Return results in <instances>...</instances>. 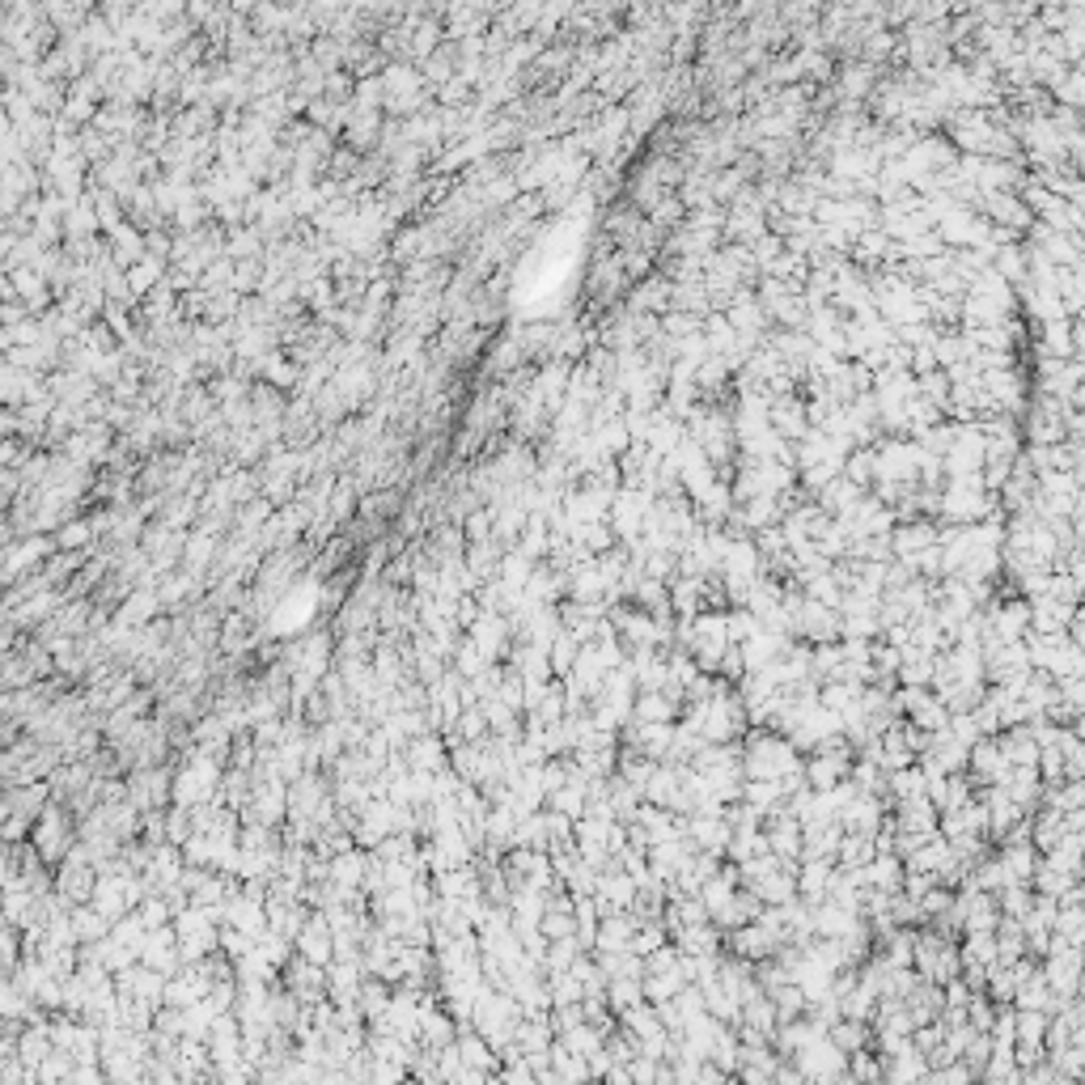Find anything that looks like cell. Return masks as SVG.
Masks as SVG:
<instances>
[{
  "label": "cell",
  "mask_w": 1085,
  "mask_h": 1085,
  "mask_svg": "<svg viewBox=\"0 0 1085 1085\" xmlns=\"http://www.w3.org/2000/svg\"><path fill=\"white\" fill-rule=\"evenodd\" d=\"M742 768L755 780H785L789 772L802 768V759H797V746L785 734L755 725V734L742 742Z\"/></svg>",
  "instance_id": "obj_1"
},
{
  "label": "cell",
  "mask_w": 1085,
  "mask_h": 1085,
  "mask_svg": "<svg viewBox=\"0 0 1085 1085\" xmlns=\"http://www.w3.org/2000/svg\"><path fill=\"white\" fill-rule=\"evenodd\" d=\"M793 1060H797V1069H802V1077L831 1081V1077H844V1073H848V1060H852V1056L844 1052V1047H835L831 1035H823V1039H814V1043H806V1047H797Z\"/></svg>",
  "instance_id": "obj_2"
},
{
  "label": "cell",
  "mask_w": 1085,
  "mask_h": 1085,
  "mask_svg": "<svg viewBox=\"0 0 1085 1085\" xmlns=\"http://www.w3.org/2000/svg\"><path fill=\"white\" fill-rule=\"evenodd\" d=\"M280 984L289 988L301 1005L327 1001V967L323 963H310L306 954H293V963L280 971Z\"/></svg>",
  "instance_id": "obj_3"
},
{
  "label": "cell",
  "mask_w": 1085,
  "mask_h": 1085,
  "mask_svg": "<svg viewBox=\"0 0 1085 1085\" xmlns=\"http://www.w3.org/2000/svg\"><path fill=\"white\" fill-rule=\"evenodd\" d=\"M140 963H149L162 975H179L183 971V946H179V929H174V920L162 924V929H149L145 950H140Z\"/></svg>",
  "instance_id": "obj_4"
},
{
  "label": "cell",
  "mask_w": 1085,
  "mask_h": 1085,
  "mask_svg": "<svg viewBox=\"0 0 1085 1085\" xmlns=\"http://www.w3.org/2000/svg\"><path fill=\"white\" fill-rule=\"evenodd\" d=\"M297 954H306L310 963H323V967L335 963V929H331V920H327L323 907H314V912L306 916V924H301Z\"/></svg>",
  "instance_id": "obj_5"
},
{
  "label": "cell",
  "mask_w": 1085,
  "mask_h": 1085,
  "mask_svg": "<svg viewBox=\"0 0 1085 1085\" xmlns=\"http://www.w3.org/2000/svg\"><path fill=\"white\" fill-rule=\"evenodd\" d=\"M56 539H43V535H30L26 543H9V560H5V581H22L34 568H43L51 556H56Z\"/></svg>",
  "instance_id": "obj_6"
},
{
  "label": "cell",
  "mask_w": 1085,
  "mask_h": 1085,
  "mask_svg": "<svg viewBox=\"0 0 1085 1085\" xmlns=\"http://www.w3.org/2000/svg\"><path fill=\"white\" fill-rule=\"evenodd\" d=\"M729 827L725 814H687V840L696 844V852H713V857H725L729 852Z\"/></svg>",
  "instance_id": "obj_7"
},
{
  "label": "cell",
  "mask_w": 1085,
  "mask_h": 1085,
  "mask_svg": "<svg viewBox=\"0 0 1085 1085\" xmlns=\"http://www.w3.org/2000/svg\"><path fill=\"white\" fill-rule=\"evenodd\" d=\"M157 611H166V602H162V594H157V585H136V590L119 602L115 624H123V628H149Z\"/></svg>",
  "instance_id": "obj_8"
},
{
  "label": "cell",
  "mask_w": 1085,
  "mask_h": 1085,
  "mask_svg": "<svg viewBox=\"0 0 1085 1085\" xmlns=\"http://www.w3.org/2000/svg\"><path fill=\"white\" fill-rule=\"evenodd\" d=\"M403 751H407L412 772H441V768H450V742H446V734H437V729L412 738Z\"/></svg>",
  "instance_id": "obj_9"
},
{
  "label": "cell",
  "mask_w": 1085,
  "mask_h": 1085,
  "mask_svg": "<svg viewBox=\"0 0 1085 1085\" xmlns=\"http://www.w3.org/2000/svg\"><path fill=\"white\" fill-rule=\"evenodd\" d=\"M1030 628V602H1005L988 611V636L996 640H1022Z\"/></svg>",
  "instance_id": "obj_10"
},
{
  "label": "cell",
  "mask_w": 1085,
  "mask_h": 1085,
  "mask_svg": "<svg viewBox=\"0 0 1085 1085\" xmlns=\"http://www.w3.org/2000/svg\"><path fill=\"white\" fill-rule=\"evenodd\" d=\"M971 768H975V776H980L984 785H1001L1005 772H1009L1005 746H1001V742H988V738H980V742L971 746Z\"/></svg>",
  "instance_id": "obj_11"
},
{
  "label": "cell",
  "mask_w": 1085,
  "mask_h": 1085,
  "mask_svg": "<svg viewBox=\"0 0 1085 1085\" xmlns=\"http://www.w3.org/2000/svg\"><path fill=\"white\" fill-rule=\"evenodd\" d=\"M933 543H941V535H937V530H933L929 522H916V526H899L895 535H891V547H895V556H899V560H912V564H916V556H920V551H924V547H933ZM916 573H920V568H916Z\"/></svg>",
  "instance_id": "obj_12"
},
{
  "label": "cell",
  "mask_w": 1085,
  "mask_h": 1085,
  "mask_svg": "<svg viewBox=\"0 0 1085 1085\" xmlns=\"http://www.w3.org/2000/svg\"><path fill=\"white\" fill-rule=\"evenodd\" d=\"M759 912H763V903H759V899H755L751 891H742V886H738V895L729 899V903H721L717 912H713V920L721 924V929H729V933H734V929H742V924L759 920Z\"/></svg>",
  "instance_id": "obj_13"
},
{
  "label": "cell",
  "mask_w": 1085,
  "mask_h": 1085,
  "mask_svg": "<svg viewBox=\"0 0 1085 1085\" xmlns=\"http://www.w3.org/2000/svg\"><path fill=\"white\" fill-rule=\"evenodd\" d=\"M679 708H683V704L670 700L666 691H640L632 717H636V721H649V725H666V721H679Z\"/></svg>",
  "instance_id": "obj_14"
},
{
  "label": "cell",
  "mask_w": 1085,
  "mask_h": 1085,
  "mask_svg": "<svg viewBox=\"0 0 1085 1085\" xmlns=\"http://www.w3.org/2000/svg\"><path fill=\"white\" fill-rule=\"evenodd\" d=\"M878 857V844H874V835H861V831H844V840H840V852H835V865H844V869H865L869 861Z\"/></svg>",
  "instance_id": "obj_15"
},
{
  "label": "cell",
  "mask_w": 1085,
  "mask_h": 1085,
  "mask_svg": "<svg viewBox=\"0 0 1085 1085\" xmlns=\"http://www.w3.org/2000/svg\"><path fill=\"white\" fill-rule=\"evenodd\" d=\"M365 869H369V852L348 848L340 857H331V882L340 886V891H352V886L365 882Z\"/></svg>",
  "instance_id": "obj_16"
},
{
  "label": "cell",
  "mask_w": 1085,
  "mask_h": 1085,
  "mask_svg": "<svg viewBox=\"0 0 1085 1085\" xmlns=\"http://www.w3.org/2000/svg\"><path fill=\"white\" fill-rule=\"evenodd\" d=\"M73 929H77V941H81V946H90V941H102L106 933L115 929V920L102 916L94 903H77V907H73Z\"/></svg>",
  "instance_id": "obj_17"
},
{
  "label": "cell",
  "mask_w": 1085,
  "mask_h": 1085,
  "mask_svg": "<svg viewBox=\"0 0 1085 1085\" xmlns=\"http://www.w3.org/2000/svg\"><path fill=\"white\" fill-rule=\"evenodd\" d=\"M827 1035H831L835 1047H844L848 1056L852 1052H865V1047H869V1022H861V1018H835Z\"/></svg>",
  "instance_id": "obj_18"
},
{
  "label": "cell",
  "mask_w": 1085,
  "mask_h": 1085,
  "mask_svg": "<svg viewBox=\"0 0 1085 1085\" xmlns=\"http://www.w3.org/2000/svg\"><path fill=\"white\" fill-rule=\"evenodd\" d=\"M607 1001L615 1013H624L640 1001H649L645 996V980H636V975H615V980H607Z\"/></svg>",
  "instance_id": "obj_19"
},
{
  "label": "cell",
  "mask_w": 1085,
  "mask_h": 1085,
  "mask_svg": "<svg viewBox=\"0 0 1085 1085\" xmlns=\"http://www.w3.org/2000/svg\"><path fill=\"white\" fill-rule=\"evenodd\" d=\"M560 1043L568 1047V1052H577V1056L590 1060L594 1052H602V1043H607V1035H602V1030H598L594 1022H577L573 1030H564Z\"/></svg>",
  "instance_id": "obj_20"
},
{
  "label": "cell",
  "mask_w": 1085,
  "mask_h": 1085,
  "mask_svg": "<svg viewBox=\"0 0 1085 1085\" xmlns=\"http://www.w3.org/2000/svg\"><path fill=\"white\" fill-rule=\"evenodd\" d=\"M581 649H585V645H581V636H577V632H568V628H564L556 640H551V649H547V653H551V670H556V679H564V674L577 666Z\"/></svg>",
  "instance_id": "obj_21"
},
{
  "label": "cell",
  "mask_w": 1085,
  "mask_h": 1085,
  "mask_svg": "<svg viewBox=\"0 0 1085 1085\" xmlns=\"http://www.w3.org/2000/svg\"><path fill=\"white\" fill-rule=\"evenodd\" d=\"M920 793H929V772L924 768H899L891 772V797L895 802H907V797H920Z\"/></svg>",
  "instance_id": "obj_22"
},
{
  "label": "cell",
  "mask_w": 1085,
  "mask_h": 1085,
  "mask_svg": "<svg viewBox=\"0 0 1085 1085\" xmlns=\"http://www.w3.org/2000/svg\"><path fill=\"white\" fill-rule=\"evenodd\" d=\"M1056 933L1060 941H1069V946H1085V907H1060V916H1056Z\"/></svg>",
  "instance_id": "obj_23"
},
{
  "label": "cell",
  "mask_w": 1085,
  "mask_h": 1085,
  "mask_svg": "<svg viewBox=\"0 0 1085 1085\" xmlns=\"http://www.w3.org/2000/svg\"><path fill=\"white\" fill-rule=\"evenodd\" d=\"M450 734H458L462 742H484V738L492 734V725H488V713H484V708H479V704H475V708H467V713L458 717V725L450 729Z\"/></svg>",
  "instance_id": "obj_24"
},
{
  "label": "cell",
  "mask_w": 1085,
  "mask_h": 1085,
  "mask_svg": "<svg viewBox=\"0 0 1085 1085\" xmlns=\"http://www.w3.org/2000/svg\"><path fill=\"white\" fill-rule=\"evenodd\" d=\"M518 547L526 551L530 560H547V556H551V535L543 530V518H530V522H526V535H522Z\"/></svg>",
  "instance_id": "obj_25"
},
{
  "label": "cell",
  "mask_w": 1085,
  "mask_h": 1085,
  "mask_svg": "<svg viewBox=\"0 0 1085 1085\" xmlns=\"http://www.w3.org/2000/svg\"><path fill=\"white\" fill-rule=\"evenodd\" d=\"M462 535H467V543H484V539H492V513H471L467 518V526H462Z\"/></svg>",
  "instance_id": "obj_26"
},
{
  "label": "cell",
  "mask_w": 1085,
  "mask_h": 1085,
  "mask_svg": "<svg viewBox=\"0 0 1085 1085\" xmlns=\"http://www.w3.org/2000/svg\"><path fill=\"white\" fill-rule=\"evenodd\" d=\"M1081 954H1085V946H1081Z\"/></svg>",
  "instance_id": "obj_27"
}]
</instances>
